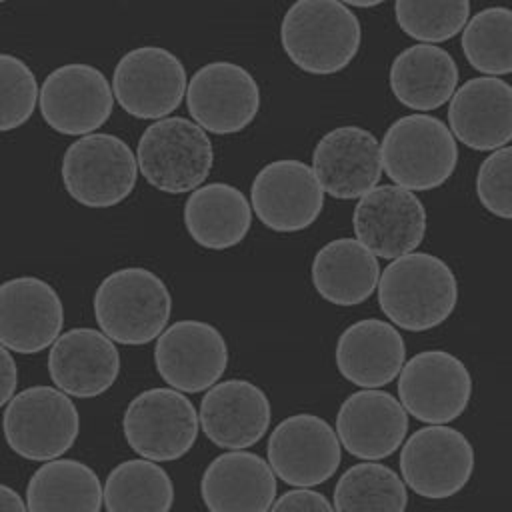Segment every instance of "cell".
<instances>
[{"label": "cell", "mask_w": 512, "mask_h": 512, "mask_svg": "<svg viewBox=\"0 0 512 512\" xmlns=\"http://www.w3.org/2000/svg\"><path fill=\"white\" fill-rule=\"evenodd\" d=\"M378 304L384 316L408 332L444 324L458 304V280L452 268L428 252L392 260L380 274Z\"/></svg>", "instance_id": "6da1fadb"}, {"label": "cell", "mask_w": 512, "mask_h": 512, "mask_svg": "<svg viewBox=\"0 0 512 512\" xmlns=\"http://www.w3.org/2000/svg\"><path fill=\"white\" fill-rule=\"evenodd\" d=\"M280 42L296 68L328 76L352 64L362 44V26L346 2L298 0L284 12Z\"/></svg>", "instance_id": "7a4b0ae2"}, {"label": "cell", "mask_w": 512, "mask_h": 512, "mask_svg": "<svg viewBox=\"0 0 512 512\" xmlns=\"http://www.w3.org/2000/svg\"><path fill=\"white\" fill-rule=\"evenodd\" d=\"M172 312L166 282L144 266H126L110 272L94 292V316L100 330L124 346H142L156 340Z\"/></svg>", "instance_id": "3957f363"}, {"label": "cell", "mask_w": 512, "mask_h": 512, "mask_svg": "<svg viewBox=\"0 0 512 512\" xmlns=\"http://www.w3.org/2000/svg\"><path fill=\"white\" fill-rule=\"evenodd\" d=\"M382 168L392 184L410 192L442 186L458 164V144L452 130L432 114L396 118L380 142Z\"/></svg>", "instance_id": "277c9868"}, {"label": "cell", "mask_w": 512, "mask_h": 512, "mask_svg": "<svg viewBox=\"0 0 512 512\" xmlns=\"http://www.w3.org/2000/svg\"><path fill=\"white\" fill-rule=\"evenodd\" d=\"M136 160L148 184L166 194L194 192L214 166L208 132L184 116L152 122L138 138Z\"/></svg>", "instance_id": "5b68a950"}, {"label": "cell", "mask_w": 512, "mask_h": 512, "mask_svg": "<svg viewBox=\"0 0 512 512\" xmlns=\"http://www.w3.org/2000/svg\"><path fill=\"white\" fill-rule=\"evenodd\" d=\"M138 170L132 148L108 132L76 138L60 164L66 192L88 208H110L126 200L136 186Z\"/></svg>", "instance_id": "8992f818"}, {"label": "cell", "mask_w": 512, "mask_h": 512, "mask_svg": "<svg viewBox=\"0 0 512 512\" xmlns=\"http://www.w3.org/2000/svg\"><path fill=\"white\" fill-rule=\"evenodd\" d=\"M80 414L56 386H30L4 406V436L12 452L32 462L62 458L76 442Z\"/></svg>", "instance_id": "52a82bcc"}, {"label": "cell", "mask_w": 512, "mask_h": 512, "mask_svg": "<svg viewBox=\"0 0 512 512\" xmlns=\"http://www.w3.org/2000/svg\"><path fill=\"white\" fill-rule=\"evenodd\" d=\"M200 430L192 400L174 388H148L136 394L122 416L128 446L146 460L172 462L190 452Z\"/></svg>", "instance_id": "ba28073f"}, {"label": "cell", "mask_w": 512, "mask_h": 512, "mask_svg": "<svg viewBox=\"0 0 512 512\" xmlns=\"http://www.w3.org/2000/svg\"><path fill=\"white\" fill-rule=\"evenodd\" d=\"M112 90L124 112L156 122L168 118L186 98V68L168 48L138 46L116 62Z\"/></svg>", "instance_id": "9c48e42d"}, {"label": "cell", "mask_w": 512, "mask_h": 512, "mask_svg": "<svg viewBox=\"0 0 512 512\" xmlns=\"http://www.w3.org/2000/svg\"><path fill=\"white\" fill-rule=\"evenodd\" d=\"M472 472L474 446L448 424L424 426L402 444V480L422 498L444 500L458 494L470 482Z\"/></svg>", "instance_id": "30bf717a"}, {"label": "cell", "mask_w": 512, "mask_h": 512, "mask_svg": "<svg viewBox=\"0 0 512 512\" xmlns=\"http://www.w3.org/2000/svg\"><path fill=\"white\" fill-rule=\"evenodd\" d=\"M396 386L404 410L428 426L454 422L472 398L468 366L452 352L438 348L406 360Z\"/></svg>", "instance_id": "8fae6325"}, {"label": "cell", "mask_w": 512, "mask_h": 512, "mask_svg": "<svg viewBox=\"0 0 512 512\" xmlns=\"http://www.w3.org/2000/svg\"><path fill=\"white\" fill-rule=\"evenodd\" d=\"M266 456L282 482L294 488H312L336 474L342 462V444L324 418L300 412L274 426Z\"/></svg>", "instance_id": "7c38bea8"}, {"label": "cell", "mask_w": 512, "mask_h": 512, "mask_svg": "<svg viewBox=\"0 0 512 512\" xmlns=\"http://www.w3.org/2000/svg\"><path fill=\"white\" fill-rule=\"evenodd\" d=\"M40 114L58 134H94L112 114L114 90L92 64L70 62L54 68L40 86Z\"/></svg>", "instance_id": "4fadbf2b"}, {"label": "cell", "mask_w": 512, "mask_h": 512, "mask_svg": "<svg viewBox=\"0 0 512 512\" xmlns=\"http://www.w3.org/2000/svg\"><path fill=\"white\" fill-rule=\"evenodd\" d=\"M224 334L204 320H178L154 344V364L160 378L174 390L196 394L220 382L228 368Z\"/></svg>", "instance_id": "5bb4252c"}, {"label": "cell", "mask_w": 512, "mask_h": 512, "mask_svg": "<svg viewBox=\"0 0 512 512\" xmlns=\"http://www.w3.org/2000/svg\"><path fill=\"white\" fill-rule=\"evenodd\" d=\"M186 106L192 120L212 134H236L260 110V86L240 64L214 60L188 80Z\"/></svg>", "instance_id": "9a60e30c"}, {"label": "cell", "mask_w": 512, "mask_h": 512, "mask_svg": "<svg viewBox=\"0 0 512 512\" xmlns=\"http://www.w3.org/2000/svg\"><path fill=\"white\" fill-rule=\"evenodd\" d=\"M324 194L312 166L294 158L268 162L250 184L252 212L274 232L310 228L322 212Z\"/></svg>", "instance_id": "2e32d148"}, {"label": "cell", "mask_w": 512, "mask_h": 512, "mask_svg": "<svg viewBox=\"0 0 512 512\" xmlns=\"http://www.w3.org/2000/svg\"><path fill=\"white\" fill-rule=\"evenodd\" d=\"M356 240L386 260L416 252L426 234L422 200L396 184H380L364 194L352 214Z\"/></svg>", "instance_id": "e0dca14e"}, {"label": "cell", "mask_w": 512, "mask_h": 512, "mask_svg": "<svg viewBox=\"0 0 512 512\" xmlns=\"http://www.w3.org/2000/svg\"><path fill=\"white\" fill-rule=\"evenodd\" d=\"M64 326V304L42 278L16 276L0 286V342L16 354L52 346Z\"/></svg>", "instance_id": "ac0fdd59"}, {"label": "cell", "mask_w": 512, "mask_h": 512, "mask_svg": "<svg viewBox=\"0 0 512 512\" xmlns=\"http://www.w3.org/2000/svg\"><path fill=\"white\" fill-rule=\"evenodd\" d=\"M312 170L332 198L360 200L380 182L384 170L380 142L362 126H336L316 142Z\"/></svg>", "instance_id": "d6986e66"}, {"label": "cell", "mask_w": 512, "mask_h": 512, "mask_svg": "<svg viewBox=\"0 0 512 512\" xmlns=\"http://www.w3.org/2000/svg\"><path fill=\"white\" fill-rule=\"evenodd\" d=\"M408 412L386 390L362 388L346 396L336 414L342 448L368 462L392 456L406 438Z\"/></svg>", "instance_id": "ffe728a7"}, {"label": "cell", "mask_w": 512, "mask_h": 512, "mask_svg": "<svg viewBox=\"0 0 512 512\" xmlns=\"http://www.w3.org/2000/svg\"><path fill=\"white\" fill-rule=\"evenodd\" d=\"M198 416L202 432L214 446L244 450L268 432L272 406L258 384L246 378H228L206 390Z\"/></svg>", "instance_id": "44dd1931"}, {"label": "cell", "mask_w": 512, "mask_h": 512, "mask_svg": "<svg viewBox=\"0 0 512 512\" xmlns=\"http://www.w3.org/2000/svg\"><path fill=\"white\" fill-rule=\"evenodd\" d=\"M52 384L72 398H96L112 388L120 374L116 342L96 328H70L50 346Z\"/></svg>", "instance_id": "7402d4cb"}, {"label": "cell", "mask_w": 512, "mask_h": 512, "mask_svg": "<svg viewBox=\"0 0 512 512\" xmlns=\"http://www.w3.org/2000/svg\"><path fill=\"white\" fill-rule=\"evenodd\" d=\"M448 124L470 150L494 152L512 142V84L494 76L466 80L448 104Z\"/></svg>", "instance_id": "603a6c76"}, {"label": "cell", "mask_w": 512, "mask_h": 512, "mask_svg": "<svg viewBox=\"0 0 512 512\" xmlns=\"http://www.w3.org/2000/svg\"><path fill=\"white\" fill-rule=\"evenodd\" d=\"M200 496L208 512H270L276 502V474L254 452H222L204 468Z\"/></svg>", "instance_id": "cb8c5ba5"}, {"label": "cell", "mask_w": 512, "mask_h": 512, "mask_svg": "<svg viewBox=\"0 0 512 512\" xmlns=\"http://www.w3.org/2000/svg\"><path fill=\"white\" fill-rule=\"evenodd\" d=\"M338 372L360 388H382L400 376L406 364V342L392 322L358 320L336 340Z\"/></svg>", "instance_id": "d4e9b609"}, {"label": "cell", "mask_w": 512, "mask_h": 512, "mask_svg": "<svg viewBox=\"0 0 512 512\" xmlns=\"http://www.w3.org/2000/svg\"><path fill=\"white\" fill-rule=\"evenodd\" d=\"M458 66L452 54L436 44H412L390 64V90L396 100L420 114L452 100L458 90Z\"/></svg>", "instance_id": "484cf974"}, {"label": "cell", "mask_w": 512, "mask_h": 512, "mask_svg": "<svg viewBox=\"0 0 512 512\" xmlns=\"http://www.w3.org/2000/svg\"><path fill=\"white\" fill-rule=\"evenodd\" d=\"M378 256L356 238L326 242L312 258L310 276L316 292L330 304L356 306L366 302L380 282Z\"/></svg>", "instance_id": "4316f807"}, {"label": "cell", "mask_w": 512, "mask_h": 512, "mask_svg": "<svg viewBox=\"0 0 512 512\" xmlns=\"http://www.w3.org/2000/svg\"><path fill=\"white\" fill-rule=\"evenodd\" d=\"M188 236L202 248L226 250L244 240L252 224V204L236 186L208 182L188 194L182 210Z\"/></svg>", "instance_id": "83f0119b"}, {"label": "cell", "mask_w": 512, "mask_h": 512, "mask_svg": "<svg viewBox=\"0 0 512 512\" xmlns=\"http://www.w3.org/2000/svg\"><path fill=\"white\" fill-rule=\"evenodd\" d=\"M26 504L30 512H100L104 486L88 464L56 458L30 476Z\"/></svg>", "instance_id": "f1b7e54d"}, {"label": "cell", "mask_w": 512, "mask_h": 512, "mask_svg": "<svg viewBox=\"0 0 512 512\" xmlns=\"http://www.w3.org/2000/svg\"><path fill=\"white\" fill-rule=\"evenodd\" d=\"M172 504L174 484L158 462L130 458L116 464L106 476V512H170Z\"/></svg>", "instance_id": "f546056e"}, {"label": "cell", "mask_w": 512, "mask_h": 512, "mask_svg": "<svg viewBox=\"0 0 512 512\" xmlns=\"http://www.w3.org/2000/svg\"><path fill=\"white\" fill-rule=\"evenodd\" d=\"M336 512H406V482L386 464L362 460L336 480Z\"/></svg>", "instance_id": "4dcf8cb0"}, {"label": "cell", "mask_w": 512, "mask_h": 512, "mask_svg": "<svg viewBox=\"0 0 512 512\" xmlns=\"http://www.w3.org/2000/svg\"><path fill=\"white\" fill-rule=\"evenodd\" d=\"M460 44L464 58L480 74H512V8L488 6L470 16Z\"/></svg>", "instance_id": "1f68e13d"}, {"label": "cell", "mask_w": 512, "mask_h": 512, "mask_svg": "<svg viewBox=\"0 0 512 512\" xmlns=\"http://www.w3.org/2000/svg\"><path fill=\"white\" fill-rule=\"evenodd\" d=\"M394 18L400 30L418 44H438L462 34L470 20L468 0H398Z\"/></svg>", "instance_id": "d6a6232c"}, {"label": "cell", "mask_w": 512, "mask_h": 512, "mask_svg": "<svg viewBox=\"0 0 512 512\" xmlns=\"http://www.w3.org/2000/svg\"><path fill=\"white\" fill-rule=\"evenodd\" d=\"M40 104V88L32 68L16 54L0 56V130L10 132L26 124Z\"/></svg>", "instance_id": "836d02e7"}, {"label": "cell", "mask_w": 512, "mask_h": 512, "mask_svg": "<svg viewBox=\"0 0 512 512\" xmlns=\"http://www.w3.org/2000/svg\"><path fill=\"white\" fill-rule=\"evenodd\" d=\"M476 196L496 218L512 220V146L490 152L476 172Z\"/></svg>", "instance_id": "e575fe53"}, {"label": "cell", "mask_w": 512, "mask_h": 512, "mask_svg": "<svg viewBox=\"0 0 512 512\" xmlns=\"http://www.w3.org/2000/svg\"><path fill=\"white\" fill-rule=\"evenodd\" d=\"M270 512H336L334 504L312 488H294L276 498Z\"/></svg>", "instance_id": "d590c367"}, {"label": "cell", "mask_w": 512, "mask_h": 512, "mask_svg": "<svg viewBox=\"0 0 512 512\" xmlns=\"http://www.w3.org/2000/svg\"><path fill=\"white\" fill-rule=\"evenodd\" d=\"M0 356H2V384H0V404L6 406L18 392H16V386H18V366H16V360L12 356V352L8 348L2 346L0 350Z\"/></svg>", "instance_id": "8d00e7d4"}, {"label": "cell", "mask_w": 512, "mask_h": 512, "mask_svg": "<svg viewBox=\"0 0 512 512\" xmlns=\"http://www.w3.org/2000/svg\"><path fill=\"white\" fill-rule=\"evenodd\" d=\"M0 506L2 512H30L26 500H22V496L8 484L0 486Z\"/></svg>", "instance_id": "74e56055"}]
</instances>
